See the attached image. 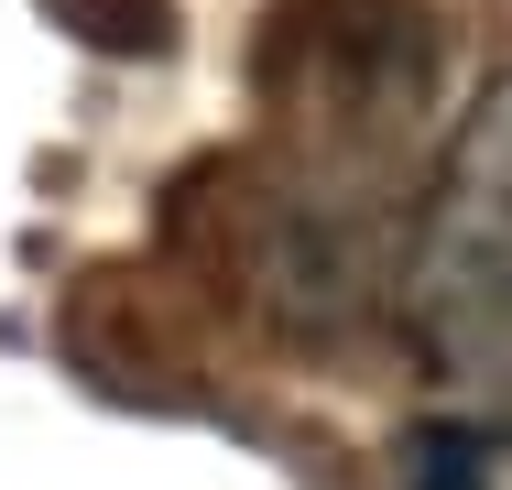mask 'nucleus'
<instances>
[{
  "mask_svg": "<svg viewBox=\"0 0 512 490\" xmlns=\"http://www.w3.org/2000/svg\"><path fill=\"white\" fill-rule=\"evenodd\" d=\"M393 316L447 392H512V66L436 153L414 240L393 251Z\"/></svg>",
  "mask_w": 512,
  "mask_h": 490,
  "instance_id": "1",
  "label": "nucleus"
},
{
  "mask_svg": "<svg viewBox=\"0 0 512 490\" xmlns=\"http://www.w3.org/2000/svg\"><path fill=\"white\" fill-rule=\"evenodd\" d=\"M436 77H447V22L425 0H295L251 44V88L316 153V175L404 153L436 120Z\"/></svg>",
  "mask_w": 512,
  "mask_h": 490,
  "instance_id": "2",
  "label": "nucleus"
},
{
  "mask_svg": "<svg viewBox=\"0 0 512 490\" xmlns=\"http://www.w3.org/2000/svg\"><path fill=\"white\" fill-rule=\"evenodd\" d=\"M88 55H164L175 44V0H44Z\"/></svg>",
  "mask_w": 512,
  "mask_h": 490,
  "instance_id": "3",
  "label": "nucleus"
},
{
  "mask_svg": "<svg viewBox=\"0 0 512 490\" xmlns=\"http://www.w3.org/2000/svg\"><path fill=\"white\" fill-rule=\"evenodd\" d=\"M491 490H512V447H491Z\"/></svg>",
  "mask_w": 512,
  "mask_h": 490,
  "instance_id": "5",
  "label": "nucleus"
},
{
  "mask_svg": "<svg viewBox=\"0 0 512 490\" xmlns=\"http://www.w3.org/2000/svg\"><path fill=\"white\" fill-rule=\"evenodd\" d=\"M414 490H491V447L458 436V425H425L414 436Z\"/></svg>",
  "mask_w": 512,
  "mask_h": 490,
  "instance_id": "4",
  "label": "nucleus"
}]
</instances>
